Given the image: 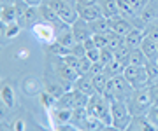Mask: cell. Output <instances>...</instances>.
<instances>
[{
  "mask_svg": "<svg viewBox=\"0 0 158 131\" xmlns=\"http://www.w3.org/2000/svg\"><path fill=\"white\" fill-rule=\"evenodd\" d=\"M153 103L155 102H153L151 86H146V87H141V89H134V93L127 100V105H128V110L132 115H144L151 108Z\"/></svg>",
  "mask_w": 158,
  "mask_h": 131,
  "instance_id": "6da1fadb",
  "label": "cell"
},
{
  "mask_svg": "<svg viewBox=\"0 0 158 131\" xmlns=\"http://www.w3.org/2000/svg\"><path fill=\"white\" fill-rule=\"evenodd\" d=\"M88 114L91 115H97V117H100L106 124L113 126V115H111V102H109L107 98L104 96L102 93H95V94H91L90 96V102H88Z\"/></svg>",
  "mask_w": 158,
  "mask_h": 131,
  "instance_id": "7a4b0ae2",
  "label": "cell"
},
{
  "mask_svg": "<svg viewBox=\"0 0 158 131\" xmlns=\"http://www.w3.org/2000/svg\"><path fill=\"white\" fill-rule=\"evenodd\" d=\"M111 115H113V128H116V129H128L130 121L134 117L130 114L127 102H123V100L111 102Z\"/></svg>",
  "mask_w": 158,
  "mask_h": 131,
  "instance_id": "3957f363",
  "label": "cell"
},
{
  "mask_svg": "<svg viewBox=\"0 0 158 131\" xmlns=\"http://www.w3.org/2000/svg\"><path fill=\"white\" fill-rule=\"evenodd\" d=\"M123 77L130 82V86L134 89H141L149 86V79H148L146 67H135V65H127L123 70Z\"/></svg>",
  "mask_w": 158,
  "mask_h": 131,
  "instance_id": "277c9868",
  "label": "cell"
},
{
  "mask_svg": "<svg viewBox=\"0 0 158 131\" xmlns=\"http://www.w3.org/2000/svg\"><path fill=\"white\" fill-rule=\"evenodd\" d=\"M32 33L37 37V40H40L42 44H48L51 46L53 42H56V28L53 23H48V21H37V23L32 26Z\"/></svg>",
  "mask_w": 158,
  "mask_h": 131,
  "instance_id": "5b68a950",
  "label": "cell"
},
{
  "mask_svg": "<svg viewBox=\"0 0 158 131\" xmlns=\"http://www.w3.org/2000/svg\"><path fill=\"white\" fill-rule=\"evenodd\" d=\"M70 28H72V33H74V37H76L77 42H85V40L93 37V30H91V26H90V21L83 19L81 16L70 25Z\"/></svg>",
  "mask_w": 158,
  "mask_h": 131,
  "instance_id": "8992f818",
  "label": "cell"
},
{
  "mask_svg": "<svg viewBox=\"0 0 158 131\" xmlns=\"http://www.w3.org/2000/svg\"><path fill=\"white\" fill-rule=\"evenodd\" d=\"M109 25H111V30H113V32L123 35V37L134 28L132 19L127 17V16H123V14H118V16H114V17H109Z\"/></svg>",
  "mask_w": 158,
  "mask_h": 131,
  "instance_id": "52a82bcc",
  "label": "cell"
},
{
  "mask_svg": "<svg viewBox=\"0 0 158 131\" xmlns=\"http://www.w3.org/2000/svg\"><path fill=\"white\" fill-rule=\"evenodd\" d=\"M58 75H60V79L67 80V82H70V84L74 86V82L77 80L79 77V72L77 68H74V67H70V65H67V63L63 61L62 58H60V65H58Z\"/></svg>",
  "mask_w": 158,
  "mask_h": 131,
  "instance_id": "ba28073f",
  "label": "cell"
},
{
  "mask_svg": "<svg viewBox=\"0 0 158 131\" xmlns=\"http://www.w3.org/2000/svg\"><path fill=\"white\" fill-rule=\"evenodd\" d=\"M74 87H76L77 91L88 94V96H91V94H95V93H97L95 86H93V79H91V75H79L77 80L74 82Z\"/></svg>",
  "mask_w": 158,
  "mask_h": 131,
  "instance_id": "9c48e42d",
  "label": "cell"
},
{
  "mask_svg": "<svg viewBox=\"0 0 158 131\" xmlns=\"http://www.w3.org/2000/svg\"><path fill=\"white\" fill-rule=\"evenodd\" d=\"M130 131H155V126L151 124V121L148 119V115H134L132 121H130V126H128Z\"/></svg>",
  "mask_w": 158,
  "mask_h": 131,
  "instance_id": "30bf717a",
  "label": "cell"
},
{
  "mask_svg": "<svg viewBox=\"0 0 158 131\" xmlns=\"http://www.w3.org/2000/svg\"><path fill=\"white\" fill-rule=\"evenodd\" d=\"M141 49L149 61H158V42L156 40L149 39V37H144L142 44H141Z\"/></svg>",
  "mask_w": 158,
  "mask_h": 131,
  "instance_id": "8fae6325",
  "label": "cell"
},
{
  "mask_svg": "<svg viewBox=\"0 0 158 131\" xmlns=\"http://www.w3.org/2000/svg\"><path fill=\"white\" fill-rule=\"evenodd\" d=\"M125 39V44L130 47V49H135V47H141V44H142V39H144V30H141V28H134L130 30L128 33L123 37Z\"/></svg>",
  "mask_w": 158,
  "mask_h": 131,
  "instance_id": "7c38bea8",
  "label": "cell"
},
{
  "mask_svg": "<svg viewBox=\"0 0 158 131\" xmlns=\"http://www.w3.org/2000/svg\"><path fill=\"white\" fill-rule=\"evenodd\" d=\"M86 119H88V108L85 107H77L72 110V122L77 129H86Z\"/></svg>",
  "mask_w": 158,
  "mask_h": 131,
  "instance_id": "4fadbf2b",
  "label": "cell"
},
{
  "mask_svg": "<svg viewBox=\"0 0 158 131\" xmlns=\"http://www.w3.org/2000/svg\"><path fill=\"white\" fill-rule=\"evenodd\" d=\"M98 6L102 9V16L106 17H114L119 14L118 0H98Z\"/></svg>",
  "mask_w": 158,
  "mask_h": 131,
  "instance_id": "5bb4252c",
  "label": "cell"
},
{
  "mask_svg": "<svg viewBox=\"0 0 158 131\" xmlns=\"http://www.w3.org/2000/svg\"><path fill=\"white\" fill-rule=\"evenodd\" d=\"M39 14H40V19H44V21H48V23H58L60 21V16H58V12L53 9V7L49 6V4H40L39 6Z\"/></svg>",
  "mask_w": 158,
  "mask_h": 131,
  "instance_id": "9a60e30c",
  "label": "cell"
},
{
  "mask_svg": "<svg viewBox=\"0 0 158 131\" xmlns=\"http://www.w3.org/2000/svg\"><path fill=\"white\" fill-rule=\"evenodd\" d=\"M148 61H149V60H148L146 54L142 52L141 47L130 49V54H128V65H135V67H146Z\"/></svg>",
  "mask_w": 158,
  "mask_h": 131,
  "instance_id": "2e32d148",
  "label": "cell"
},
{
  "mask_svg": "<svg viewBox=\"0 0 158 131\" xmlns=\"http://www.w3.org/2000/svg\"><path fill=\"white\" fill-rule=\"evenodd\" d=\"M56 42L63 44V46L69 47V49H72V46L77 42V40H76V37H74V33H72V28H70V26H67V28H63L62 32H58Z\"/></svg>",
  "mask_w": 158,
  "mask_h": 131,
  "instance_id": "e0dca14e",
  "label": "cell"
},
{
  "mask_svg": "<svg viewBox=\"0 0 158 131\" xmlns=\"http://www.w3.org/2000/svg\"><path fill=\"white\" fill-rule=\"evenodd\" d=\"M90 26L93 30V33H106V32L111 30L109 17H106V16H100V17H97V19H93V21H90Z\"/></svg>",
  "mask_w": 158,
  "mask_h": 131,
  "instance_id": "ac0fdd59",
  "label": "cell"
},
{
  "mask_svg": "<svg viewBox=\"0 0 158 131\" xmlns=\"http://www.w3.org/2000/svg\"><path fill=\"white\" fill-rule=\"evenodd\" d=\"M18 17H19V14H18L16 4H14V6H9V7H4V9H2V21H4L6 25H9V23H18Z\"/></svg>",
  "mask_w": 158,
  "mask_h": 131,
  "instance_id": "d6986e66",
  "label": "cell"
},
{
  "mask_svg": "<svg viewBox=\"0 0 158 131\" xmlns=\"http://www.w3.org/2000/svg\"><path fill=\"white\" fill-rule=\"evenodd\" d=\"M125 63L118 61V60H113V61L109 63V65H106V74L109 75V77H116V75H121L125 70Z\"/></svg>",
  "mask_w": 158,
  "mask_h": 131,
  "instance_id": "ffe728a7",
  "label": "cell"
},
{
  "mask_svg": "<svg viewBox=\"0 0 158 131\" xmlns=\"http://www.w3.org/2000/svg\"><path fill=\"white\" fill-rule=\"evenodd\" d=\"M91 79H93V86H95L97 93H104V89H106V86H107L109 82V77L106 72H102V74H97V75H91Z\"/></svg>",
  "mask_w": 158,
  "mask_h": 131,
  "instance_id": "44dd1931",
  "label": "cell"
},
{
  "mask_svg": "<svg viewBox=\"0 0 158 131\" xmlns=\"http://www.w3.org/2000/svg\"><path fill=\"white\" fill-rule=\"evenodd\" d=\"M148 79H149V86L158 84V61H148L146 65Z\"/></svg>",
  "mask_w": 158,
  "mask_h": 131,
  "instance_id": "7402d4cb",
  "label": "cell"
},
{
  "mask_svg": "<svg viewBox=\"0 0 158 131\" xmlns=\"http://www.w3.org/2000/svg\"><path fill=\"white\" fill-rule=\"evenodd\" d=\"M128 54H130V47L125 42L114 49V60H118V61L125 63V65H128Z\"/></svg>",
  "mask_w": 158,
  "mask_h": 131,
  "instance_id": "603a6c76",
  "label": "cell"
},
{
  "mask_svg": "<svg viewBox=\"0 0 158 131\" xmlns=\"http://www.w3.org/2000/svg\"><path fill=\"white\" fill-rule=\"evenodd\" d=\"M91 65H93V61H91L88 56H83L79 58V65H77V72L79 75H88L91 70Z\"/></svg>",
  "mask_w": 158,
  "mask_h": 131,
  "instance_id": "cb8c5ba5",
  "label": "cell"
},
{
  "mask_svg": "<svg viewBox=\"0 0 158 131\" xmlns=\"http://www.w3.org/2000/svg\"><path fill=\"white\" fill-rule=\"evenodd\" d=\"M2 102L6 107H12L14 105V93H12L11 86H4L2 87Z\"/></svg>",
  "mask_w": 158,
  "mask_h": 131,
  "instance_id": "d4e9b609",
  "label": "cell"
},
{
  "mask_svg": "<svg viewBox=\"0 0 158 131\" xmlns=\"http://www.w3.org/2000/svg\"><path fill=\"white\" fill-rule=\"evenodd\" d=\"M144 37H149V39H153V40L158 42V19L148 23V26L144 28Z\"/></svg>",
  "mask_w": 158,
  "mask_h": 131,
  "instance_id": "484cf974",
  "label": "cell"
},
{
  "mask_svg": "<svg viewBox=\"0 0 158 131\" xmlns=\"http://www.w3.org/2000/svg\"><path fill=\"white\" fill-rule=\"evenodd\" d=\"M93 42L98 49H104V47L109 46V32L106 33H93Z\"/></svg>",
  "mask_w": 158,
  "mask_h": 131,
  "instance_id": "4316f807",
  "label": "cell"
},
{
  "mask_svg": "<svg viewBox=\"0 0 158 131\" xmlns=\"http://www.w3.org/2000/svg\"><path fill=\"white\" fill-rule=\"evenodd\" d=\"M49 49H51V52H53V54H56V56H60V58L70 52V49H69V47H65L63 44H60V42H53V44L49 46Z\"/></svg>",
  "mask_w": 158,
  "mask_h": 131,
  "instance_id": "83f0119b",
  "label": "cell"
},
{
  "mask_svg": "<svg viewBox=\"0 0 158 131\" xmlns=\"http://www.w3.org/2000/svg\"><path fill=\"white\" fill-rule=\"evenodd\" d=\"M128 4L132 6V9L135 11V14H141V12L148 7L149 0H128Z\"/></svg>",
  "mask_w": 158,
  "mask_h": 131,
  "instance_id": "f1b7e54d",
  "label": "cell"
},
{
  "mask_svg": "<svg viewBox=\"0 0 158 131\" xmlns=\"http://www.w3.org/2000/svg\"><path fill=\"white\" fill-rule=\"evenodd\" d=\"M148 119L151 121V124L155 126V129H158V105H151V108L146 112Z\"/></svg>",
  "mask_w": 158,
  "mask_h": 131,
  "instance_id": "f546056e",
  "label": "cell"
},
{
  "mask_svg": "<svg viewBox=\"0 0 158 131\" xmlns=\"http://www.w3.org/2000/svg\"><path fill=\"white\" fill-rule=\"evenodd\" d=\"M70 52H72L74 56H77V58L86 56V47H85V44H83V42H76V44L72 46V49H70Z\"/></svg>",
  "mask_w": 158,
  "mask_h": 131,
  "instance_id": "4dcf8cb0",
  "label": "cell"
},
{
  "mask_svg": "<svg viewBox=\"0 0 158 131\" xmlns=\"http://www.w3.org/2000/svg\"><path fill=\"white\" fill-rule=\"evenodd\" d=\"M19 30H21V25L19 23H9L7 25V30H6V37L7 39H12L14 35L19 33Z\"/></svg>",
  "mask_w": 158,
  "mask_h": 131,
  "instance_id": "1f68e13d",
  "label": "cell"
},
{
  "mask_svg": "<svg viewBox=\"0 0 158 131\" xmlns=\"http://www.w3.org/2000/svg\"><path fill=\"white\" fill-rule=\"evenodd\" d=\"M46 91L49 93V94H53V96L56 98V100H58L60 96H62L63 93H65V91H63V87H62V86H56V84H48Z\"/></svg>",
  "mask_w": 158,
  "mask_h": 131,
  "instance_id": "d6a6232c",
  "label": "cell"
},
{
  "mask_svg": "<svg viewBox=\"0 0 158 131\" xmlns=\"http://www.w3.org/2000/svg\"><path fill=\"white\" fill-rule=\"evenodd\" d=\"M86 56L90 58L91 61H100V49L98 47H93V49H90V51H86Z\"/></svg>",
  "mask_w": 158,
  "mask_h": 131,
  "instance_id": "836d02e7",
  "label": "cell"
},
{
  "mask_svg": "<svg viewBox=\"0 0 158 131\" xmlns=\"http://www.w3.org/2000/svg\"><path fill=\"white\" fill-rule=\"evenodd\" d=\"M23 2H27L28 6H34V7H39L40 4H44V0H23Z\"/></svg>",
  "mask_w": 158,
  "mask_h": 131,
  "instance_id": "e575fe53",
  "label": "cell"
}]
</instances>
